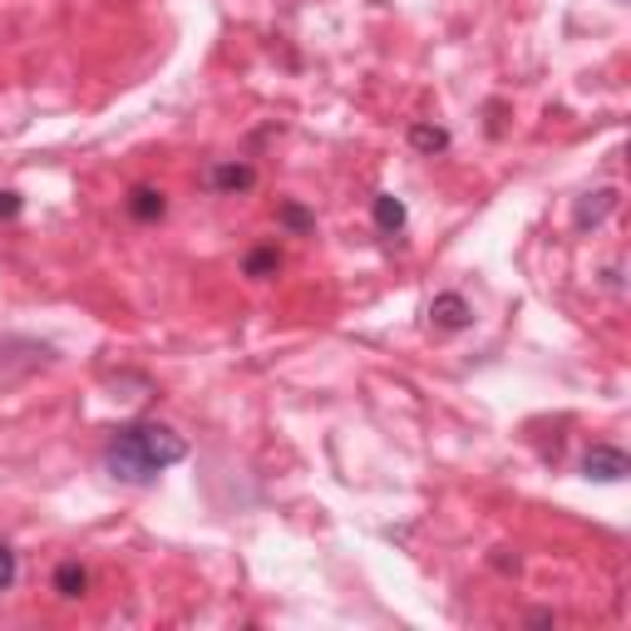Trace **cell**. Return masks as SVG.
<instances>
[{"label": "cell", "mask_w": 631, "mask_h": 631, "mask_svg": "<svg viewBox=\"0 0 631 631\" xmlns=\"http://www.w3.org/2000/svg\"><path fill=\"white\" fill-rule=\"evenodd\" d=\"M188 459V440L174 430V424H158V420H134V424H119L105 444V469L109 479L129 489H144L154 484L164 469H174Z\"/></svg>", "instance_id": "1"}, {"label": "cell", "mask_w": 631, "mask_h": 631, "mask_svg": "<svg viewBox=\"0 0 631 631\" xmlns=\"http://www.w3.org/2000/svg\"><path fill=\"white\" fill-rule=\"evenodd\" d=\"M582 474H588L592 484H622L631 474V459H627V450H617V444H592V450L582 454Z\"/></svg>", "instance_id": "2"}, {"label": "cell", "mask_w": 631, "mask_h": 631, "mask_svg": "<svg viewBox=\"0 0 631 631\" xmlns=\"http://www.w3.org/2000/svg\"><path fill=\"white\" fill-rule=\"evenodd\" d=\"M617 208H622V193L617 188H597V193H582L578 208H572V227L578 233H597V227L607 223Z\"/></svg>", "instance_id": "3"}, {"label": "cell", "mask_w": 631, "mask_h": 631, "mask_svg": "<svg viewBox=\"0 0 631 631\" xmlns=\"http://www.w3.org/2000/svg\"><path fill=\"white\" fill-rule=\"evenodd\" d=\"M203 183H208L213 193H252L257 188V168L243 164V158H227V164H213Z\"/></svg>", "instance_id": "4"}, {"label": "cell", "mask_w": 631, "mask_h": 631, "mask_svg": "<svg viewBox=\"0 0 631 631\" xmlns=\"http://www.w3.org/2000/svg\"><path fill=\"white\" fill-rule=\"evenodd\" d=\"M430 321L440 331H464V326H474V306H469L459 292H440L430 302Z\"/></svg>", "instance_id": "5"}, {"label": "cell", "mask_w": 631, "mask_h": 631, "mask_svg": "<svg viewBox=\"0 0 631 631\" xmlns=\"http://www.w3.org/2000/svg\"><path fill=\"white\" fill-rule=\"evenodd\" d=\"M124 213H129L134 223H158V217L168 213L164 188H154V183H139V188H129V198H124Z\"/></svg>", "instance_id": "6"}, {"label": "cell", "mask_w": 631, "mask_h": 631, "mask_svg": "<svg viewBox=\"0 0 631 631\" xmlns=\"http://www.w3.org/2000/svg\"><path fill=\"white\" fill-rule=\"evenodd\" d=\"M375 233L381 237H400L405 233V223H410V213H405V203L395 198V193H375Z\"/></svg>", "instance_id": "7"}, {"label": "cell", "mask_w": 631, "mask_h": 631, "mask_svg": "<svg viewBox=\"0 0 631 631\" xmlns=\"http://www.w3.org/2000/svg\"><path fill=\"white\" fill-rule=\"evenodd\" d=\"M55 592H60V597H70V602H75V597H85L89 592V568H85V562H60V568H55Z\"/></svg>", "instance_id": "8"}, {"label": "cell", "mask_w": 631, "mask_h": 631, "mask_svg": "<svg viewBox=\"0 0 631 631\" xmlns=\"http://www.w3.org/2000/svg\"><path fill=\"white\" fill-rule=\"evenodd\" d=\"M277 272H282L277 247H252L243 257V277H252V282H267V277H277Z\"/></svg>", "instance_id": "9"}, {"label": "cell", "mask_w": 631, "mask_h": 631, "mask_svg": "<svg viewBox=\"0 0 631 631\" xmlns=\"http://www.w3.org/2000/svg\"><path fill=\"white\" fill-rule=\"evenodd\" d=\"M410 148H415V154H444V148H450V129H440V124H415V129H410Z\"/></svg>", "instance_id": "10"}, {"label": "cell", "mask_w": 631, "mask_h": 631, "mask_svg": "<svg viewBox=\"0 0 631 631\" xmlns=\"http://www.w3.org/2000/svg\"><path fill=\"white\" fill-rule=\"evenodd\" d=\"M277 223H282L292 237H312V233H316V217L306 213L302 203H282V208H277Z\"/></svg>", "instance_id": "11"}, {"label": "cell", "mask_w": 631, "mask_h": 631, "mask_svg": "<svg viewBox=\"0 0 631 631\" xmlns=\"http://www.w3.org/2000/svg\"><path fill=\"white\" fill-rule=\"evenodd\" d=\"M16 572H20V562H16V548L0 538V592H10L16 588Z\"/></svg>", "instance_id": "12"}, {"label": "cell", "mask_w": 631, "mask_h": 631, "mask_svg": "<svg viewBox=\"0 0 631 631\" xmlns=\"http://www.w3.org/2000/svg\"><path fill=\"white\" fill-rule=\"evenodd\" d=\"M20 208H26V203H20V193H16V188H0V223L20 217Z\"/></svg>", "instance_id": "13"}, {"label": "cell", "mask_w": 631, "mask_h": 631, "mask_svg": "<svg viewBox=\"0 0 631 631\" xmlns=\"http://www.w3.org/2000/svg\"><path fill=\"white\" fill-rule=\"evenodd\" d=\"M489 562H493L499 572H519V558H509V548H499V553H493Z\"/></svg>", "instance_id": "14"}, {"label": "cell", "mask_w": 631, "mask_h": 631, "mask_svg": "<svg viewBox=\"0 0 631 631\" xmlns=\"http://www.w3.org/2000/svg\"><path fill=\"white\" fill-rule=\"evenodd\" d=\"M607 286H612V292H622V262H612V267H607Z\"/></svg>", "instance_id": "15"}]
</instances>
